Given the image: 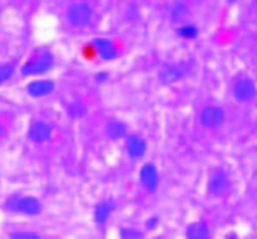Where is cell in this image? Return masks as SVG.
<instances>
[{"label":"cell","mask_w":257,"mask_h":239,"mask_svg":"<svg viewBox=\"0 0 257 239\" xmlns=\"http://www.w3.org/2000/svg\"><path fill=\"white\" fill-rule=\"evenodd\" d=\"M177 35L183 39H195V37H198V28L195 25H183L177 28Z\"/></svg>","instance_id":"cell-14"},{"label":"cell","mask_w":257,"mask_h":239,"mask_svg":"<svg viewBox=\"0 0 257 239\" xmlns=\"http://www.w3.org/2000/svg\"><path fill=\"white\" fill-rule=\"evenodd\" d=\"M200 121H202L203 127L215 128L224 121V111L219 106H207L200 115Z\"/></svg>","instance_id":"cell-5"},{"label":"cell","mask_w":257,"mask_h":239,"mask_svg":"<svg viewBox=\"0 0 257 239\" xmlns=\"http://www.w3.org/2000/svg\"><path fill=\"white\" fill-rule=\"evenodd\" d=\"M229 187V180H228V175H226L224 172H221V170H217V172H214L212 175H210L209 179V189L212 194H224L226 191H228Z\"/></svg>","instance_id":"cell-7"},{"label":"cell","mask_w":257,"mask_h":239,"mask_svg":"<svg viewBox=\"0 0 257 239\" xmlns=\"http://www.w3.org/2000/svg\"><path fill=\"white\" fill-rule=\"evenodd\" d=\"M115 210V203H99L96 206V211H94V217H96V222H106L109 213Z\"/></svg>","instance_id":"cell-13"},{"label":"cell","mask_w":257,"mask_h":239,"mask_svg":"<svg viewBox=\"0 0 257 239\" xmlns=\"http://www.w3.org/2000/svg\"><path fill=\"white\" fill-rule=\"evenodd\" d=\"M52 64V56L49 54V52H44V54H40L37 59L30 61V63H26L25 66H23L21 73L26 75V77H33V75H42L45 71L51 68Z\"/></svg>","instance_id":"cell-1"},{"label":"cell","mask_w":257,"mask_h":239,"mask_svg":"<svg viewBox=\"0 0 257 239\" xmlns=\"http://www.w3.org/2000/svg\"><path fill=\"white\" fill-rule=\"evenodd\" d=\"M157 223H158V217H153L151 220H148V223H146V225H148V229H153Z\"/></svg>","instance_id":"cell-21"},{"label":"cell","mask_w":257,"mask_h":239,"mask_svg":"<svg viewBox=\"0 0 257 239\" xmlns=\"http://www.w3.org/2000/svg\"><path fill=\"white\" fill-rule=\"evenodd\" d=\"M92 47L96 49L99 54H103V52L109 51V49H113V44L109 39H94L92 42Z\"/></svg>","instance_id":"cell-15"},{"label":"cell","mask_w":257,"mask_h":239,"mask_svg":"<svg viewBox=\"0 0 257 239\" xmlns=\"http://www.w3.org/2000/svg\"><path fill=\"white\" fill-rule=\"evenodd\" d=\"M14 75V68L11 64H0V83L9 80Z\"/></svg>","instance_id":"cell-16"},{"label":"cell","mask_w":257,"mask_h":239,"mask_svg":"<svg viewBox=\"0 0 257 239\" xmlns=\"http://www.w3.org/2000/svg\"><path fill=\"white\" fill-rule=\"evenodd\" d=\"M54 90V82L51 80H35L28 85V94L33 97H44Z\"/></svg>","instance_id":"cell-9"},{"label":"cell","mask_w":257,"mask_h":239,"mask_svg":"<svg viewBox=\"0 0 257 239\" xmlns=\"http://www.w3.org/2000/svg\"><path fill=\"white\" fill-rule=\"evenodd\" d=\"M209 237V227L203 222H195L186 229V239H207Z\"/></svg>","instance_id":"cell-11"},{"label":"cell","mask_w":257,"mask_h":239,"mask_svg":"<svg viewBox=\"0 0 257 239\" xmlns=\"http://www.w3.org/2000/svg\"><path fill=\"white\" fill-rule=\"evenodd\" d=\"M11 237L13 239H40L39 234H35V232H14V234H11Z\"/></svg>","instance_id":"cell-18"},{"label":"cell","mask_w":257,"mask_h":239,"mask_svg":"<svg viewBox=\"0 0 257 239\" xmlns=\"http://www.w3.org/2000/svg\"><path fill=\"white\" fill-rule=\"evenodd\" d=\"M7 208L11 210H16L20 213H25V215H39L42 206H40L39 199L37 198H32V196H25V198H18L14 203H7L6 204Z\"/></svg>","instance_id":"cell-2"},{"label":"cell","mask_w":257,"mask_h":239,"mask_svg":"<svg viewBox=\"0 0 257 239\" xmlns=\"http://www.w3.org/2000/svg\"><path fill=\"white\" fill-rule=\"evenodd\" d=\"M125 147L131 158H141V156H145V153H146V142L139 137V135H131V137L127 139Z\"/></svg>","instance_id":"cell-10"},{"label":"cell","mask_w":257,"mask_h":239,"mask_svg":"<svg viewBox=\"0 0 257 239\" xmlns=\"http://www.w3.org/2000/svg\"><path fill=\"white\" fill-rule=\"evenodd\" d=\"M139 179H141V184L145 185L148 191H155L158 185V172L153 165H145L139 172Z\"/></svg>","instance_id":"cell-8"},{"label":"cell","mask_w":257,"mask_h":239,"mask_svg":"<svg viewBox=\"0 0 257 239\" xmlns=\"http://www.w3.org/2000/svg\"><path fill=\"white\" fill-rule=\"evenodd\" d=\"M186 13V6H183V4H179V6H176L174 7V11H172V16L174 18H179L181 14H184Z\"/></svg>","instance_id":"cell-20"},{"label":"cell","mask_w":257,"mask_h":239,"mask_svg":"<svg viewBox=\"0 0 257 239\" xmlns=\"http://www.w3.org/2000/svg\"><path fill=\"white\" fill-rule=\"evenodd\" d=\"M52 134V127L45 121H33L30 125V130H28V137L33 140V142H45Z\"/></svg>","instance_id":"cell-6"},{"label":"cell","mask_w":257,"mask_h":239,"mask_svg":"<svg viewBox=\"0 0 257 239\" xmlns=\"http://www.w3.org/2000/svg\"><path fill=\"white\" fill-rule=\"evenodd\" d=\"M68 21L73 26H85L89 25L90 18H92V11L87 4H75L68 9Z\"/></svg>","instance_id":"cell-3"},{"label":"cell","mask_w":257,"mask_h":239,"mask_svg":"<svg viewBox=\"0 0 257 239\" xmlns=\"http://www.w3.org/2000/svg\"><path fill=\"white\" fill-rule=\"evenodd\" d=\"M122 236L125 239H139L143 236L141 232H136L134 229H122Z\"/></svg>","instance_id":"cell-19"},{"label":"cell","mask_w":257,"mask_h":239,"mask_svg":"<svg viewBox=\"0 0 257 239\" xmlns=\"http://www.w3.org/2000/svg\"><path fill=\"white\" fill-rule=\"evenodd\" d=\"M255 96V83L250 78H241L233 85V97L240 102H247Z\"/></svg>","instance_id":"cell-4"},{"label":"cell","mask_w":257,"mask_h":239,"mask_svg":"<svg viewBox=\"0 0 257 239\" xmlns=\"http://www.w3.org/2000/svg\"><path fill=\"white\" fill-rule=\"evenodd\" d=\"M179 77H181L179 71H177V70H172V68H171V70H167L164 75H162V80H164V82H172V80H177Z\"/></svg>","instance_id":"cell-17"},{"label":"cell","mask_w":257,"mask_h":239,"mask_svg":"<svg viewBox=\"0 0 257 239\" xmlns=\"http://www.w3.org/2000/svg\"><path fill=\"white\" fill-rule=\"evenodd\" d=\"M226 239H238V236H236V234H229V236L226 237Z\"/></svg>","instance_id":"cell-22"},{"label":"cell","mask_w":257,"mask_h":239,"mask_svg":"<svg viewBox=\"0 0 257 239\" xmlns=\"http://www.w3.org/2000/svg\"><path fill=\"white\" fill-rule=\"evenodd\" d=\"M104 132H106V135L109 139H120V137H123V135H125L127 127L122 123V121L113 120V121H109V123L106 125Z\"/></svg>","instance_id":"cell-12"}]
</instances>
